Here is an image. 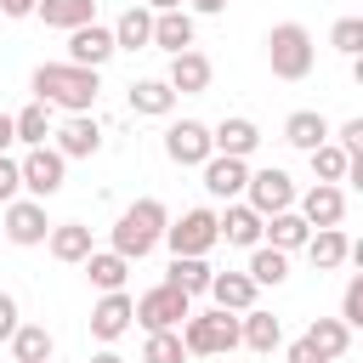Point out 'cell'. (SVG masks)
<instances>
[{"label":"cell","instance_id":"3957f363","mask_svg":"<svg viewBox=\"0 0 363 363\" xmlns=\"http://www.w3.org/2000/svg\"><path fill=\"white\" fill-rule=\"evenodd\" d=\"M312 62H318V45H312L306 23H272L267 28V68H272V79H306Z\"/></svg>","mask_w":363,"mask_h":363},{"label":"cell","instance_id":"ffe728a7","mask_svg":"<svg viewBox=\"0 0 363 363\" xmlns=\"http://www.w3.org/2000/svg\"><path fill=\"white\" fill-rule=\"evenodd\" d=\"M45 250H51V261H62V267H79L96 244H91V227L85 221H51V233H45Z\"/></svg>","mask_w":363,"mask_h":363},{"label":"cell","instance_id":"30bf717a","mask_svg":"<svg viewBox=\"0 0 363 363\" xmlns=\"http://www.w3.org/2000/svg\"><path fill=\"white\" fill-rule=\"evenodd\" d=\"M210 153H216V147H210V125H204V119H170V125H164V159H170L176 170H199Z\"/></svg>","mask_w":363,"mask_h":363},{"label":"cell","instance_id":"b9f144b4","mask_svg":"<svg viewBox=\"0 0 363 363\" xmlns=\"http://www.w3.org/2000/svg\"><path fill=\"white\" fill-rule=\"evenodd\" d=\"M284 363H323V357H318V346H312V340L301 335V340H289V352H284Z\"/></svg>","mask_w":363,"mask_h":363},{"label":"cell","instance_id":"277c9868","mask_svg":"<svg viewBox=\"0 0 363 363\" xmlns=\"http://www.w3.org/2000/svg\"><path fill=\"white\" fill-rule=\"evenodd\" d=\"M176 335H182L187 357H227V352H238V312H221V306L187 312Z\"/></svg>","mask_w":363,"mask_h":363},{"label":"cell","instance_id":"7dc6e473","mask_svg":"<svg viewBox=\"0 0 363 363\" xmlns=\"http://www.w3.org/2000/svg\"><path fill=\"white\" fill-rule=\"evenodd\" d=\"M147 11H170V6H182V0H142Z\"/></svg>","mask_w":363,"mask_h":363},{"label":"cell","instance_id":"4fadbf2b","mask_svg":"<svg viewBox=\"0 0 363 363\" xmlns=\"http://www.w3.org/2000/svg\"><path fill=\"white\" fill-rule=\"evenodd\" d=\"M113 28L108 23H79V28H68V57L62 62H79V68H102V62H113Z\"/></svg>","mask_w":363,"mask_h":363},{"label":"cell","instance_id":"9c48e42d","mask_svg":"<svg viewBox=\"0 0 363 363\" xmlns=\"http://www.w3.org/2000/svg\"><path fill=\"white\" fill-rule=\"evenodd\" d=\"M295 176L289 170H278V164H261V170H250V182H244V204L250 210H261V216H278V210H295Z\"/></svg>","mask_w":363,"mask_h":363},{"label":"cell","instance_id":"ac0fdd59","mask_svg":"<svg viewBox=\"0 0 363 363\" xmlns=\"http://www.w3.org/2000/svg\"><path fill=\"white\" fill-rule=\"evenodd\" d=\"M130 323H136V318H130V295H125V289H108V295L91 306V335H96L102 346H113Z\"/></svg>","mask_w":363,"mask_h":363},{"label":"cell","instance_id":"ee69618b","mask_svg":"<svg viewBox=\"0 0 363 363\" xmlns=\"http://www.w3.org/2000/svg\"><path fill=\"white\" fill-rule=\"evenodd\" d=\"M0 17H34V0H0Z\"/></svg>","mask_w":363,"mask_h":363},{"label":"cell","instance_id":"e0dca14e","mask_svg":"<svg viewBox=\"0 0 363 363\" xmlns=\"http://www.w3.org/2000/svg\"><path fill=\"white\" fill-rule=\"evenodd\" d=\"M216 227H221V238H227V244H238V250H255V244H261V227H267V216H261V210H250L244 199H227V210H216Z\"/></svg>","mask_w":363,"mask_h":363},{"label":"cell","instance_id":"ab89813d","mask_svg":"<svg viewBox=\"0 0 363 363\" xmlns=\"http://www.w3.org/2000/svg\"><path fill=\"white\" fill-rule=\"evenodd\" d=\"M23 323V312H17V295L11 289H0V340H11V329Z\"/></svg>","mask_w":363,"mask_h":363},{"label":"cell","instance_id":"6da1fadb","mask_svg":"<svg viewBox=\"0 0 363 363\" xmlns=\"http://www.w3.org/2000/svg\"><path fill=\"white\" fill-rule=\"evenodd\" d=\"M34 96L62 108V113H91L102 96V68H79V62H40L34 68Z\"/></svg>","mask_w":363,"mask_h":363},{"label":"cell","instance_id":"e575fe53","mask_svg":"<svg viewBox=\"0 0 363 363\" xmlns=\"http://www.w3.org/2000/svg\"><path fill=\"white\" fill-rule=\"evenodd\" d=\"M142 363H187V346L176 329H147L142 340Z\"/></svg>","mask_w":363,"mask_h":363},{"label":"cell","instance_id":"f546056e","mask_svg":"<svg viewBox=\"0 0 363 363\" xmlns=\"http://www.w3.org/2000/svg\"><path fill=\"white\" fill-rule=\"evenodd\" d=\"M34 17L45 28H79V23H96V0H34Z\"/></svg>","mask_w":363,"mask_h":363},{"label":"cell","instance_id":"7402d4cb","mask_svg":"<svg viewBox=\"0 0 363 363\" xmlns=\"http://www.w3.org/2000/svg\"><path fill=\"white\" fill-rule=\"evenodd\" d=\"M125 102H130V113H142V119H170L182 96H176L164 79H130V96H125Z\"/></svg>","mask_w":363,"mask_h":363},{"label":"cell","instance_id":"d6986e66","mask_svg":"<svg viewBox=\"0 0 363 363\" xmlns=\"http://www.w3.org/2000/svg\"><path fill=\"white\" fill-rule=\"evenodd\" d=\"M193 34H199V17L187 11V6H170V11H153V45L159 51H187L193 45Z\"/></svg>","mask_w":363,"mask_h":363},{"label":"cell","instance_id":"60d3db41","mask_svg":"<svg viewBox=\"0 0 363 363\" xmlns=\"http://www.w3.org/2000/svg\"><path fill=\"white\" fill-rule=\"evenodd\" d=\"M329 136H335V142L352 153V147H363V119H346V125H340V130H329Z\"/></svg>","mask_w":363,"mask_h":363},{"label":"cell","instance_id":"f35d334b","mask_svg":"<svg viewBox=\"0 0 363 363\" xmlns=\"http://www.w3.org/2000/svg\"><path fill=\"white\" fill-rule=\"evenodd\" d=\"M17 193H23V170H17L11 153H0V204H11Z\"/></svg>","mask_w":363,"mask_h":363},{"label":"cell","instance_id":"8fae6325","mask_svg":"<svg viewBox=\"0 0 363 363\" xmlns=\"http://www.w3.org/2000/svg\"><path fill=\"white\" fill-rule=\"evenodd\" d=\"M51 147L62 159H91V153H102V125L91 113H68V119L51 125Z\"/></svg>","mask_w":363,"mask_h":363},{"label":"cell","instance_id":"44dd1931","mask_svg":"<svg viewBox=\"0 0 363 363\" xmlns=\"http://www.w3.org/2000/svg\"><path fill=\"white\" fill-rule=\"evenodd\" d=\"M238 346H250V352H278L284 346V323L272 318V312H261V306H250V312H238Z\"/></svg>","mask_w":363,"mask_h":363},{"label":"cell","instance_id":"8992f818","mask_svg":"<svg viewBox=\"0 0 363 363\" xmlns=\"http://www.w3.org/2000/svg\"><path fill=\"white\" fill-rule=\"evenodd\" d=\"M45 233H51L45 199H28V193H17L11 204H0V238H11L17 250H34V244H45Z\"/></svg>","mask_w":363,"mask_h":363},{"label":"cell","instance_id":"74e56055","mask_svg":"<svg viewBox=\"0 0 363 363\" xmlns=\"http://www.w3.org/2000/svg\"><path fill=\"white\" fill-rule=\"evenodd\" d=\"M340 323L346 329H363V272H352L346 289H340Z\"/></svg>","mask_w":363,"mask_h":363},{"label":"cell","instance_id":"bcb514c9","mask_svg":"<svg viewBox=\"0 0 363 363\" xmlns=\"http://www.w3.org/2000/svg\"><path fill=\"white\" fill-rule=\"evenodd\" d=\"M91 363H125V357H119V352H113V346H102V352H96V357H91Z\"/></svg>","mask_w":363,"mask_h":363},{"label":"cell","instance_id":"d590c367","mask_svg":"<svg viewBox=\"0 0 363 363\" xmlns=\"http://www.w3.org/2000/svg\"><path fill=\"white\" fill-rule=\"evenodd\" d=\"M306 159H312V176H318V182H346V159H352V153H346L340 142H318Z\"/></svg>","mask_w":363,"mask_h":363},{"label":"cell","instance_id":"484cf974","mask_svg":"<svg viewBox=\"0 0 363 363\" xmlns=\"http://www.w3.org/2000/svg\"><path fill=\"white\" fill-rule=\"evenodd\" d=\"M79 267H85L91 289H102V295H108V289H125V278H130V267H136V261H125L119 250H91Z\"/></svg>","mask_w":363,"mask_h":363},{"label":"cell","instance_id":"ba28073f","mask_svg":"<svg viewBox=\"0 0 363 363\" xmlns=\"http://www.w3.org/2000/svg\"><path fill=\"white\" fill-rule=\"evenodd\" d=\"M17 170H23V193H28V199H57L62 182H68V159H62L51 142L28 147V153L17 159Z\"/></svg>","mask_w":363,"mask_h":363},{"label":"cell","instance_id":"52a82bcc","mask_svg":"<svg viewBox=\"0 0 363 363\" xmlns=\"http://www.w3.org/2000/svg\"><path fill=\"white\" fill-rule=\"evenodd\" d=\"M187 312H193V295H182L176 284H153V289H142V295L130 301V318H136L142 329H182Z\"/></svg>","mask_w":363,"mask_h":363},{"label":"cell","instance_id":"7a4b0ae2","mask_svg":"<svg viewBox=\"0 0 363 363\" xmlns=\"http://www.w3.org/2000/svg\"><path fill=\"white\" fill-rule=\"evenodd\" d=\"M164 227H170V210H164L159 199H136V204H125V210L113 216V227H108V250H119L125 261H142V255L159 250Z\"/></svg>","mask_w":363,"mask_h":363},{"label":"cell","instance_id":"5bb4252c","mask_svg":"<svg viewBox=\"0 0 363 363\" xmlns=\"http://www.w3.org/2000/svg\"><path fill=\"white\" fill-rule=\"evenodd\" d=\"M210 79H216V62H210L199 45H187V51H176V57H170L164 85H170L176 96H204V91H210Z\"/></svg>","mask_w":363,"mask_h":363},{"label":"cell","instance_id":"d4e9b609","mask_svg":"<svg viewBox=\"0 0 363 363\" xmlns=\"http://www.w3.org/2000/svg\"><path fill=\"white\" fill-rule=\"evenodd\" d=\"M301 250L312 255V267H318V272H335V267H346V255H352V238H346L340 227H312V238H306Z\"/></svg>","mask_w":363,"mask_h":363},{"label":"cell","instance_id":"7bdbcfd3","mask_svg":"<svg viewBox=\"0 0 363 363\" xmlns=\"http://www.w3.org/2000/svg\"><path fill=\"white\" fill-rule=\"evenodd\" d=\"M187 11H193V17H221L227 0H187Z\"/></svg>","mask_w":363,"mask_h":363},{"label":"cell","instance_id":"83f0119b","mask_svg":"<svg viewBox=\"0 0 363 363\" xmlns=\"http://www.w3.org/2000/svg\"><path fill=\"white\" fill-rule=\"evenodd\" d=\"M51 125H57V108L51 102H28V108H17L11 113V130H17V142L23 147H40V142H51Z\"/></svg>","mask_w":363,"mask_h":363},{"label":"cell","instance_id":"7c38bea8","mask_svg":"<svg viewBox=\"0 0 363 363\" xmlns=\"http://www.w3.org/2000/svg\"><path fill=\"white\" fill-rule=\"evenodd\" d=\"M295 210L306 216V227H340L346 221V187L340 182H312L306 193H295Z\"/></svg>","mask_w":363,"mask_h":363},{"label":"cell","instance_id":"5b68a950","mask_svg":"<svg viewBox=\"0 0 363 363\" xmlns=\"http://www.w3.org/2000/svg\"><path fill=\"white\" fill-rule=\"evenodd\" d=\"M170 255H210L216 244H221V227H216V210L210 204H193V210H182L170 227H164V238H159Z\"/></svg>","mask_w":363,"mask_h":363},{"label":"cell","instance_id":"cb8c5ba5","mask_svg":"<svg viewBox=\"0 0 363 363\" xmlns=\"http://www.w3.org/2000/svg\"><path fill=\"white\" fill-rule=\"evenodd\" d=\"M306 238H312V227H306L301 210H278V216H267V227H261V244H272V250H284V255H295Z\"/></svg>","mask_w":363,"mask_h":363},{"label":"cell","instance_id":"1f68e13d","mask_svg":"<svg viewBox=\"0 0 363 363\" xmlns=\"http://www.w3.org/2000/svg\"><path fill=\"white\" fill-rule=\"evenodd\" d=\"M306 340L318 346V357H323V363H340V357H346V346H352V329H346L340 318H312V323H306Z\"/></svg>","mask_w":363,"mask_h":363},{"label":"cell","instance_id":"603a6c76","mask_svg":"<svg viewBox=\"0 0 363 363\" xmlns=\"http://www.w3.org/2000/svg\"><path fill=\"white\" fill-rule=\"evenodd\" d=\"M204 295H210V301H216L221 312H250L261 289H255V278H250V272H216Z\"/></svg>","mask_w":363,"mask_h":363},{"label":"cell","instance_id":"d6a6232c","mask_svg":"<svg viewBox=\"0 0 363 363\" xmlns=\"http://www.w3.org/2000/svg\"><path fill=\"white\" fill-rule=\"evenodd\" d=\"M51 352H57V340H51L45 323H17L11 329V357L17 363H51Z\"/></svg>","mask_w":363,"mask_h":363},{"label":"cell","instance_id":"4dcf8cb0","mask_svg":"<svg viewBox=\"0 0 363 363\" xmlns=\"http://www.w3.org/2000/svg\"><path fill=\"white\" fill-rule=\"evenodd\" d=\"M210 278H216L210 255H170V272H164V284H176L182 295H204V289H210Z\"/></svg>","mask_w":363,"mask_h":363},{"label":"cell","instance_id":"8d00e7d4","mask_svg":"<svg viewBox=\"0 0 363 363\" xmlns=\"http://www.w3.org/2000/svg\"><path fill=\"white\" fill-rule=\"evenodd\" d=\"M329 45H335L340 57H357V51H363V17H340V23L329 28Z\"/></svg>","mask_w":363,"mask_h":363},{"label":"cell","instance_id":"4316f807","mask_svg":"<svg viewBox=\"0 0 363 363\" xmlns=\"http://www.w3.org/2000/svg\"><path fill=\"white\" fill-rule=\"evenodd\" d=\"M113 45H119V51H147V45H153V11H147L142 0L119 11V23H113Z\"/></svg>","mask_w":363,"mask_h":363},{"label":"cell","instance_id":"f6af8a7d","mask_svg":"<svg viewBox=\"0 0 363 363\" xmlns=\"http://www.w3.org/2000/svg\"><path fill=\"white\" fill-rule=\"evenodd\" d=\"M11 142H17V130H11V113H0V153H6Z\"/></svg>","mask_w":363,"mask_h":363},{"label":"cell","instance_id":"9a60e30c","mask_svg":"<svg viewBox=\"0 0 363 363\" xmlns=\"http://www.w3.org/2000/svg\"><path fill=\"white\" fill-rule=\"evenodd\" d=\"M199 176H204V193L210 199H244V182H250V159H233V153H210L204 164H199Z\"/></svg>","mask_w":363,"mask_h":363},{"label":"cell","instance_id":"2e32d148","mask_svg":"<svg viewBox=\"0 0 363 363\" xmlns=\"http://www.w3.org/2000/svg\"><path fill=\"white\" fill-rule=\"evenodd\" d=\"M210 147L216 153H233V159H250L261 147V125L250 113H227L221 125H210Z\"/></svg>","mask_w":363,"mask_h":363},{"label":"cell","instance_id":"836d02e7","mask_svg":"<svg viewBox=\"0 0 363 363\" xmlns=\"http://www.w3.org/2000/svg\"><path fill=\"white\" fill-rule=\"evenodd\" d=\"M244 272L255 278V289H267V284L278 289V284L289 278V255H284V250H272V244H255V250H250V267H244Z\"/></svg>","mask_w":363,"mask_h":363},{"label":"cell","instance_id":"f1b7e54d","mask_svg":"<svg viewBox=\"0 0 363 363\" xmlns=\"http://www.w3.org/2000/svg\"><path fill=\"white\" fill-rule=\"evenodd\" d=\"M284 142H289L295 153H312L318 142H329V119H323L318 108H295V113L284 119Z\"/></svg>","mask_w":363,"mask_h":363}]
</instances>
